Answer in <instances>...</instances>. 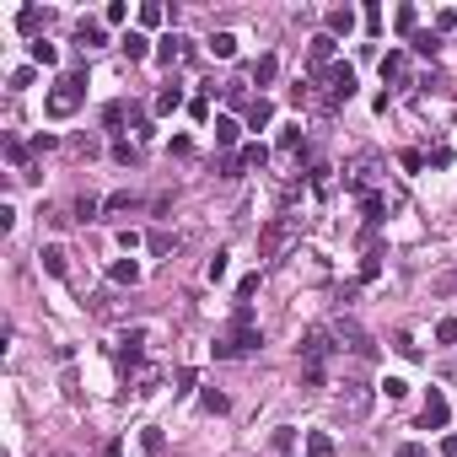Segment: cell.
Here are the masks:
<instances>
[{
  "label": "cell",
  "mask_w": 457,
  "mask_h": 457,
  "mask_svg": "<svg viewBox=\"0 0 457 457\" xmlns=\"http://www.w3.org/2000/svg\"><path fill=\"white\" fill-rule=\"evenodd\" d=\"M258 345H264V334L253 328V312L237 307V312H231V328L216 339V361H237V355H248V350H258Z\"/></svg>",
  "instance_id": "obj_1"
},
{
  "label": "cell",
  "mask_w": 457,
  "mask_h": 457,
  "mask_svg": "<svg viewBox=\"0 0 457 457\" xmlns=\"http://www.w3.org/2000/svg\"><path fill=\"white\" fill-rule=\"evenodd\" d=\"M81 97H86V75H81V70H65L60 81L48 86L43 113H48V119H70V113L81 108Z\"/></svg>",
  "instance_id": "obj_2"
},
{
  "label": "cell",
  "mask_w": 457,
  "mask_h": 457,
  "mask_svg": "<svg viewBox=\"0 0 457 457\" xmlns=\"http://www.w3.org/2000/svg\"><path fill=\"white\" fill-rule=\"evenodd\" d=\"M328 350H334V328H307V339H301V361H307V372H323Z\"/></svg>",
  "instance_id": "obj_3"
},
{
  "label": "cell",
  "mask_w": 457,
  "mask_h": 457,
  "mask_svg": "<svg viewBox=\"0 0 457 457\" xmlns=\"http://www.w3.org/2000/svg\"><path fill=\"white\" fill-rule=\"evenodd\" d=\"M323 86H328V108H339V103H350V97H355V70H350V65H328V70H323Z\"/></svg>",
  "instance_id": "obj_4"
},
{
  "label": "cell",
  "mask_w": 457,
  "mask_h": 457,
  "mask_svg": "<svg viewBox=\"0 0 457 457\" xmlns=\"http://www.w3.org/2000/svg\"><path fill=\"white\" fill-rule=\"evenodd\" d=\"M339 414H345V420H366V414H372V387L345 382V393H339Z\"/></svg>",
  "instance_id": "obj_5"
},
{
  "label": "cell",
  "mask_w": 457,
  "mask_h": 457,
  "mask_svg": "<svg viewBox=\"0 0 457 457\" xmlns=\"http://www.w3.org/2000/svg\"><path fill=\"white\" fill-rule=\"evenodd\" d=\"M446 420H452V404H446L441 387H431V393H425V409H420V425L425 431H446Z\"/></svg>",
  "instance_id": "obj_6"
},
{
  "label": "cell",
  "mask_w": 457,
  "mask_h": 457,
  "mask_svg": "<svg viewBox=\"0 0 457 457\" xmlns=\"http://www.w3.org/2000/svg\"><path fill=\"white\" fill-rule=\"evenodd\" d=\"M285 242H290V216H275L264 231H258V258H275Z\"/></svg>",
  "instance_id": "obj_7"
},
{
  "label": "cell",
  "mask_w": 457,
  "mask_h": 457,
  "mask_svg": "<svg viewBox=\"0 0 457 457\" xmlns=\"http://www.w3.org/2000/svg\"><path fill=\"white\" fill-rule=\"evenodd\" d=\"M334 339H339L345 350H355V355H372V334H366L361 323H345V317H339V323H334Z\"/></svg>",
  "instance_id": "obj_8"
},
{
  "label": "cell",
  "mask_w": 457,
  "mask_h": 457,
  "mask_svg": "<svg viewBox=\"0 0 457 457\" xmlns=\"http://www.w3.org/2000/svg\"><path fill=\"white\" fill-rule=\"evenodd\" d=\"M65 258H70V253H65V248H60V242H48V248H43V253H38V264H43V275H54V280H60V275H65V269H70V264H65Z\"/></svg>",
  "instance_id": "obj_9"
},
{
  "label": "cell",
  "mask_w": 457,
  "mask_h": 457,
  "mask_svg": "<svg viewBox=\"0 0 457 457\" xmlns=\"http://www.w3.org/2000/svg\"><path fill=\"white\" fill-rule=\"evenodd\" d=\"M404 75H409V54H404V48H387L382 54V81H404Z\"/></svg>",
  "instance_id": "obj_10"
},
{
  "label": "cell",
  "mask_w": 457,
  "mask_h": 457,
  "mask_svg": "<svg viewBox=\"0 0 457 457\" xmlns=\"http://www.w3.org/2000/svg\"><path fill=\"white\" fill-rule=\"evenodd\" d=\"M189 54V38H178V33H167V38H157V60L162 65H172V60H183Z\"/></svg>",
  "instance_id": "obj_11"
},
{
  "label": "cell",
  "mask_w": 457,
  "mask_h": 457,
  "mask_svg": "<svg viewBox=\"0 0 457 457\" xmlns=\"http://www.w3.org/2000/svg\"><path fill=\"white\" fill-rule=\"evenodd\" d=\"M108 280H113V285H140V264H135V258H113Z\"/></svg>",
  "instance_id": "obj_12"
},
{
  "label": "cell",
  "mask_w": 457,
  "mask_h": 457,
  "mask_svg": "<svg viewBox=\"0 0 457 457\" xmlns=\"http://www.w3.org/2000/svg\"><path fill=\"white\" fill-rule=\"evenodd\" d=\"M119 48L130 54V60H151V38H145V33H124Z\"/></svg>",
  "instance_id": "obj_13"
},
{
  "label": "cell",
  "mask_w": 457,
  "mask_h": 457,
  "mask_svg": "<svg viewBox=\"0 0 457 457\" xmlns=\"http://www.w3.org/2000/svg\"><path fill=\"white\" fill-rule=\"evenodd\" d=\"M75 43H81V48H103V43H108L103 22H81V27H75Z\"/></svg>",
  "instance_id": "obj_14"
},
{
  "label": "cell",
  "mask_w": 457,
  "mask_h": 457,
  "mask_svg": "<svg viewBox=\"0 0 457 457\" xmlns=\"http://www.w3.org/2000/svg\"><path fill=\"white\" fill-rule=\"evenodd\" d=\"M178 108H183V86L167 81V86L157 92V113H178Z\"/></svg>",
  "instance_id": "obj_15"
},
{
  "label": "cell",
  "mask_w": 457,
  "mask_h": 457,
  "mask_svg": "<svg viewBox=\"0 0 457 457\" xmlns=\"http://www.w3.org/2000/svg\"><path fill=\"white\" fill-rule=\"evenodd\" d=\"M269 119H275V103H269V97H253V103H248V124H253V130H264Z\"/></svg>",
  "instance_id": "obj_16"
},
{
  "label": "cell",
  "mask_w": 457,
  "mask_h": 457,
  "mask_svg": "<svg viewBox=\"0 0 457 457\" xmlns=\"http://www.w3.org/2000/svg\"><path fill=\"white\" fill-rule=\"evenodd\" d=\"M350 27H355V11H350V6H334V11H328V33H334V38L345 33L350 38Z\"/></svg>",
  "instance_id": "obj_17"
},
{
  "label": "cell",
  "mask_w": 457,
  "mask_h": 457,
  "mask_svg": "<svg viewBox=\"0 0 457 457\" xmlns=\"http://www.w3.org/2000/svg\"><path fill=\"white\" fill-rule=\"evenodd\" d=\"M334 452H339V446H334V436H328V431L307 436V457H334Z\"/></svg>",
  "instance_id": "obj_18"
},
{
  "label": "cell",
  "mask_w": 457,
  "mask_h": 457,
  "mask_svg": "<svg viewBox=\"0 0 457 457\" xmlns=\"http://www.w3.org/2000/svg\"><path fill=\"white\" fill-rule=\"evenodd\" d=\"M264 162H269V145H264V140H253V145H242L237 167H264Z\"/></svg>",
  "instance_id": "obj_19"
},
{
  "label": "cell",
  "mask_w": 457,
  "mask_h": 457,
  "mask_svg": "<svg viewBox=\"0 0 457 457\" xmlns=\"http://www.w3.org/2000/svg\"><path fill=\"white\" fill-rule=\"evenodd\" d=\"M237 135H242L237 119H216V145H221V151H231V145H237Z\"/></svg>",
  "instance_id": "obj_20"
},
{
  "label": "cell",
  "mask_w": 457,
  "mask_h": 457,
  "mask_svg": "<svg viewBox=\"0 0 457 457\" xmlns=\"http://www.w3.org/2000/svg\"><path fill=\"white\" fill-rule=\"evenodd\" d=\"M275 75H280V60H275V54H258V65H253V81H258V86H269Z\"/></svg>",
  "instance_id": "obj_21"
},
{
  "label": "cell",
  "mask_w": 457,
  "mask_h": 457,
  "mask_svg": "<svg viewBox=\"0 0 457 457\" xmlns=\"http://www.w3.org/2000/svg\"><path fill=\"white\" fill-rule=\"evenodd\" d=\"M140 205V199H135L130 189H119V194H108V199H103V210H108V216H124V210H135Z\"/></svg>",
  "instance_id": "obj_22"
},
{
  "label": "cell",
  "mask_w": 457,
  "mask_h": 457,
  "mask_svg": "<svg viewBox=\"0 0 457 457\" xmlns=\"http://www.w3.org/2000/svg\"><path fill=\"white\" fill-rule=\"evenodd\" d=\"M334 43H339L334 33H317V38H312V65H328V60H334Z\"/></svg>",
  "instance_id": "obj_23"
},
{
  "label": "cell",
  "mask_w": 457,
  "mask_h": 457,
  "mask_svg": "<svg viewBox=\"0 0 457 457\" xmlns=\"http://www.w3.org/2000/svg\"><path fill=\"white\" fill-rule=\"evenodd\" d=\"M210 54H216V60H231V54H237V38H231V33H216V38H210Z\"/></svg>",
  "instance_id": "obj_24"
},
{
  "label": "cell",
  "mask_w": 457,
  "mask_h": 457,
  "mask_svg": "<svg viewBox=\"0 0 457 457\" xmlns=\"http://www.w3.org/2000/svg\"><path fill=\"white\" fill-rule=\"evenodd\" d=\"M33 65H60V48L43 43V38H33Z\"/></svg>",
  "instance_id": "obj_25"
},
{
  "label": "cell",
  "mask_w": 457,
  "mask_h": 457,
  "mask_svg": "<svg viewBox=\"0 0 457 457\" xmlns=\"http://www.w3.org/2000/svg\"><path fill=\"white\" fill-rule=\"evenodd\" d=\"M162 22H167V11H162L157 0H145L140 6V27H162Z\"/></svg>",
  "instance_id": "obj_26"
},
{
  "label": "cell",
  "mask_w": 457,
  "mask_h": 457,
  "mask_svg": "<svg viewBox=\"0 0 457 457\" xmlns=\"http://www.w3.org/2000/svg\"><path fill=\"white\" fill-rule=\"evenodd\" d=\"M97 210H103V199H92V194L75 199V221H97Z\"/></svg>",
  "instance_id": "obj_27"
},
{
  "label": "cell",
  "mask_w": 457,
  "mask_h": 457,
  "mask_svg": "<svg viewBox=\"0 0 457 457\" xmlns=\"http://www.w3.org/2000/svg\"><path fill=\"white\" fill-rule=\"evenodd\" d=\"M199 398H205V409H210V414H226V393H221V387H205Z\"/></svg>",
  "instance_id": "obj_28"
},
{
  "label": "cell",
  "mask_w": 457,
  "mask_h": 457,
  "mask_svg": "<svg viewBox=\"0 0 457 457\" xmlns=\"http://www.w3.org/2000/svg\"><path fill=\"white\" fill-rule=\"evenodd\" d=\"M393 22H398V33H414V22H420V11H414V6H398V16H393Z\"/></svg>",
  "instance_id": "obj_29"
},
{
  "label": "cell",
  "mask_w": 457,
  "mask_h": 457,
  "mask_svg": "<svg viewBox=\"0 0 457 457\" xmlns=\"http://www.w3.org/2000/svg\"><path fill=\"white\" fill-rule=\"evenodd\" d=\"M361 210H366V221L377 226V221H382V194H366V199H361Z\"/></svg>",
  "instance_id": "obj_30"
},
{
  "label": "cell",
  "mask_w": 457,
  "mask_h": 457,
  "mask_svg": "<svg viewBox=\"0 0 457 457\" xmlns=\"http://www.w3.org/2000/svg\"><path fill=\"white\" fill-rule=\"evenodd\" d=\"M124 16H130V6H124V0H113L108 11H103V22H108V27H124Z\"/></svg>",
  "instance_id": "obj_31"
},
{
  "label": "cell",
  "mask_w": 457,
  "mask_h": 457,
  "mask_svg": "<svg viewBox=\"0 0 457 457\" xmlns=\"http://www.w3.org/2000/svg\"><path fill=\"white\" fill-rule=\"evenodd\" d=\"M280 151H301V124H290V130H280Z\"/></svg>",
  "instance_id": "obj_32"
},
{
  "label": "cell",
  "mask_w": 457,
  "mask_h": 457,
  "mask_svg": "<svg viewBox=\"0 0 457 457\" xmlns=\"http://www.w3.org/2000/svg\"><path fill=\"white\" fill-rule=\"evenodd\" d=\"M436 339H441V345H457V317H441V323H436Z\"/></svg>",
  "instance_id": "obj_33"
},
{
  "label": "cell",
  "mask_w": 457,
  "mask_h": 457,
  "mask_svg": "<svg viewBox=\"0 0 457 457\" xmlns=\"http://www.w3.org/2000/svg\"><path fill=\"white\" fill-rule=\"evenodd\" d=\"M16 22H22V33H38V22H43V11H38V6H27V11L16 16Z\"/></svg>",
  "instance_id": "obj_34"
},
{
  "label": "cell",
  "mask_w": 457,
  "mask_h": 457,
  "mask_svg": "<svg viewBox=\"0 0 457 457\" xmlns=\"http://www.w3.org/2000/svg\"><path fill=\"white\" fill-rule=\"evenodd\" d=\"M135 157H140V151H135V145H130V140H119V145H113V162H124V167H130V162H135Z\"/></svg>",
  "instance_id": "obj_35"
},
{
  "label": "cell",
  "mask_w": 457,
  "mask_h": 457,
  "mask_svg": "<svg viewBox=\"0 0 457 457\" xmlns=\"http://www.w3.org/2000/svg\"><path fill=\"white\" fill-rule=\"evenodd\" d=\"M382 393H387V398H404V393H409V382H404V377H387Z\"/></svg>",
  "instance_id": "obj_36"
},
{
  "label": "cell",
  "mask_w": 457,
  "mask_h": 457,
  "mask_svg": "<svg viewBox=\"0 0 457 457\" xmlns=\"http://www.w3.org/2000/svg\"><path fill=\"white\" fill-rule=\"evenodd\" d=\"M436 48H441V43H436V33H420V38H414V54H436Z\"/></svg>",
  "instance_id": "obj_37"
},
{
  "label": "cell",
  "mask_w": 457,
  "mask_h": 457,
  "mask_svg": "<svg viewBox=\"0 0 457 457\" xmlns=\"http://www.w3.org/2000/svg\"><path fill=\"white\" fill-rule=\"evenodd\" d=\"M312 189H317V194H328V189H334V178H328V167H312Z\"/></svg>",
  "instance_id": "obj_38"
},
{
  "label": "cell",
  "mask_w": 457,
  "mask_h": 457,
  "mask_svg": "<svg viewBox=\"0 0 457 457\" xmlns=\"http://www.w3.org/2000/svg\"><path fill=\"white\" fill-rule=\"evenodd\" d=\"M436 27H441V33H457V11H441V16H436Z\"/></svg>",
  "instance_id": "obj_39"
},
{
  "label": "cell",
  "mask_w": 457,
  "mask_h": 457,
  "mask_svg": "<svg viewBox=\"0 0 457 457\" xmlns=\"http://www.w3.org/2000/svg\"><path fill=\"white\" fill-rule=\"evenodd\" d=\"M398 457H425V446L420 441H404V446H398Z\"/></svg>",
  "instance_id": "obj_40"
},
{
  "label": "cell",
  "mask_w": 457,
  "mask_h": 457,
  "mask_svg": "<svg viewBox=\"0 0 457 457\" xmlns=\"http://www.w3.org/2000/svg\"><path fill=\"white\" fill-rule=\"evenodd\" d=\"M103 457H124V446H119V441H108V446H103Z\"/></svg>",
  "instance_id": "obj_41"
},
{
  "label": "cell",
  "mask_w": 457,
  "mask_h": 457,
  "mask_svg": "<svg viewBox=\"0 0 457 457\" xmlns=\"http://www.w3.org/2000/svg\"><path fill=\"white\" fill-rule=\"evenodd\" d=\"M446 452H452V457H457V431H452V436H446Z\"/></svg>",
  "instance_id": "obj_42"
}]
</instances>
